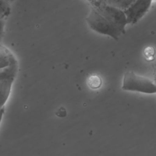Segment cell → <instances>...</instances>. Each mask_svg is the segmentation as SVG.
Instances as JSON below:
<instances>
[{"label": "cell", "instance_id": "cell-1", "mask_svg": "<svg viewBox=\"0 0 156 156\" xmlns=\"http://www.w3.org/2000/svg\"><path fill=\"white\" fill-rule=\"evenodd\" d=\"M91 7L116 26L122 34L126 32L127 22L124 11L110 5L101 0H87Z\"/></svg>", "mask_w": 156, "mask_h": 156}, {"label": "cell", "instance_id": "cell-2", "mask_svg": "<svg viewBox=\"0 0 156 156\" xmlns=\"http://www.w3.org/2000/svg\"><path fill=\"white\" fill-rule=\"evenodd\" d=\"M85 20L91 30L98 34L110 37L114 40H118L122 34L116 26L92 7Z\"/></svg>", "mask_w": 156, "mask_h": 156}, {"label": "cell", "instance_id": "cell-3", "mask_svg": "<svg viewBox=\"0 0 156 156\" xmlns=\"http://www.w3.org/2000/svg\"><path fill=\"white\" fill-rule=\"evenodd\" d=\"M122 89L126 91H136L146 94L156 93V85L149 79L138 75L132 71L124 73Z\"/></svg>", "mask_w": 156, "mask_h": 156}, {"label": "cell", "instance_id": "cell-4", "mask_svg": "<svg viewBox=\"0 0 156 156\" xmlns=\"http://www.w3.org/2000/svg\"><path fill=\"white\" fill-rule=\"evenodd\" d=\"M152 0H135L127 9L124 10L127 24L136 23L149 10Z\"/></svg>", "mask_w": 156, "mask_h": 156}, {"label": "cell", "instance_id": "cell-5", "mask_svg": "<svg viewBox=\"0 0 156 156\" xmlns=\"http://www.w3.org/2000/svg\"><path fill=\"white\" fill-rule=\"evenodd\" d=\"M14 80L13 78L0 79V108L4 107L9 97Z\"/></svg>", "mask_w": 156, "mask_h": 156}, {"label": "cell", "instance_id": "cell-6", "mask_svg": "<svg viewBox=\"0 0 156 156\" xmlns=\"http://www.w3.org/2000/svg\"><path fill=\"white\" fill-rule=\"evenodd\" d=\"M15 60L12 53L0 43V69L9 66Z\"/></svg>", "mask_w": 156, "mask_h": 156}, {"label": "cell", "instance_id": "cell-7", "mask_svg": "<svg viewBox=\"0 0 156 156\" xmlns=\"http://www.w3.org/2000/svg\"><path fill=\"white\" fill-rule=\"evenodd\" d=\"M102 1L119 9L122 10L127 9L132 4H133L135 0H101Z\"/></svg>", "mask_w": 156, "mask_h": 156}, {"label": "cell", "instance_id": "cell-8", "mask_svg": "<svg viewBox=\"0 0 156 156\" xmlns=\"http://www.w3.org/2000/svg\"><path fill=\"white\" fill-rule=\"evenodd\" d=\"M87 83L88 86L92 89H98L102 85V79L101 77L96 74H93L89 76Z\"/></svg>", "mask_w": 156, "mask_h": 156}, {"label": "cell", "instance_id": "cell-9", "mask_svg": "<svg viewBox=\"0 0 156 156\" xmlns=\"http://www.w3.org/2000/svg\"><path fill=\"white\" fill-rule=\"evenodd\" d=\"M155 54V50L151 46L147 47L144 50V55L146 57L149 58V59H152L154 58Z\"/></svg>", "mask_w": 156, "mask_h": 156}, {"label": "cell", "instance_id": "cell-10", "mask_svg": "<svg viewBox=\"0 0 156 156\" xmlns=\"http://www.w3.org/2000/svg\"><path fill=\"white\" fill-rule=\"evenodd\" d=\"M10 13V9H6L0 7V18L4 19Z\"/></svg>", "mask_w": 156, "mask_h": 156}, {"label": "cell", "instance_id": "cell-11", "mask_svg": "<svg viewBox=\"0 0 156 156\" xmlns=\"http://www.w3.org/2000/svg\"><path fill=\"white\" fill-rule=\"evenodd\" d=\"M56 115L60 118H63L66 116V111L65 108L63 107H60L58 108L56 112Z\"/></svg>", "mask_w": 156, "mask_h": 156}, {"label": "cell", "instance_id": "cell-12", "mask_svg": "<svg viewBox=\"0 0 156 156\" xmlns=\"http://www.w3.org/2000/svg\"><path fill=\"white\" fill-rule=\"evenodd\" d=\"M4 19L0 18V38L1 37L3 31H4Z\"/></svg>", "mask_w": 156, "mask_h": 156}, {"label": "cell", "instance_id": "cell-13", "mask_svg": "<svg viewBox=\"0 0 156 156\" xmlns=\"http://www.w3.org/2000/svg\"><path fill=\"white\" fill-rule=\"evenodd\" d=\"M4 111H5V109H4V107H2L0 108V122L2 120V116H3V115L4 113Z\"/></svg>", "mask_w": 156, "mask_h": 156}, {"label": "cell", "instance_id": "cell-14", "mask_svg": "<svg viewBox=\"0 0 156 156\" xmlns=\"http://www.w3.org/2000/svg\"><path fill=\"white\" fill-rule=\"evenodd\" d=\"M154 83V84L156 85V72H154V74H153V80H152Z\"/></svg>", "mask_w": 156, "mask_h": 156}, {"label": "cell", "instance_id": "cell-15", "mask_svg": "<svg viewBox=\"0 0 156 156\" xmlns=\"http://www.w3.org/2000/svg\"><path fill=\"white\" fill-rule=\"evenodd\" d=\"M153 69H154V70L155 71L154 72H156V65H155L154 66H153Z\"/></svg>", "mask_w": 156, "mask_h": 156}, {"label": "cell", "instance_id": "cell-16", "mask_svg": "<svg viewBox=\"0 0 156 156\" xmlns=\"http://www.w3.org/2000/svg\"><path fill=\"white\" fill-rule=\"evenodd\" d=\"M7 1H14V0H7Z\"/></svg>", "mask_w": 156, "mask_h": 156}, {"label": "cell", "instance_id": "cell-17", "mask_svg": "<svg viewBox=\"0 0 156 156\" xmlns=\"http://www.w3.org/2000/svg\"><path fill=\"white\" fill-rule=\"evenodd\" d=\"M152 1H156V0H152Z\"/></svg>", "mask_w": 156, "mask_h": 156}]
</instances>
